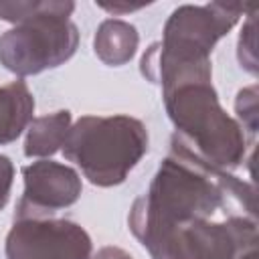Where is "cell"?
<instances>
[{"label":"cell","instance_id":"cell-1","mask_svg":"<svg viewBox=\"0 0 259 259\" xmlns=\"http://www.w3.org/2000/svg\"><path fill=\"white\" fill-rule=\"evenodd\" d=\"M243 184L208 166L180 138L160 166L150 190L132 208V231L154 259H241L255 221H217L229 200L243 198Z\"/></svg>","mask_w":259,"mask_h":259},{"label":"cell","instance_id":"cell-2","mask_svg":"<svg viewBox=\"0 0 259 259\" xmlns=\"http://www.w3.org/2000/svg\"><path fill=\"white\" fill-rule=\"evenodd\" d=\"M71 2H0V18L18 22L0 36V61L18 75L38 73L67 61L79 34L69 14Z\"/></svg>","mask_w":259,"mask_h":259},{"label":"cell","instance_id":"cell-3","mask_svg":"<svg viewBox=\"0 0 259 259\" xmlns=\"http://www.w3.org/2000/svg\"><path fill=\"white\" fill-rule=\"evenodd\" d=\"M208 77L210 73L186 75L164 85L166 107L176 127L198 148L196 154L202 160L237 166L243 152L239 127L219 107Z\"/></svg>","mask_w":259,"mask_h":259},{"label":"cell","instance_id":"cell-4","mask_svg":"<svg viewBox=\"0 0 259 259\" xmlns=\"http://www.w3.org/2000/svg\"><path fill=\"white\" fill-rule=\"evenodd\" d=\"M63 146L65 156L77 162L93 184L111 186L121 182L148 150V134L134 117H83L69 130Z\"/></svg>","mask_w":259,"mask_h":259},{"label":"cell","instance_id":"cell-5","mask_svg":"<svg viewBox=\"0 0 259 259\" xmlns=\"http://www.w3.org/2000/svg\"><path fill=\"white\" fill-rule=\"evenodd\" d=\"M239 10L241 6L227 4L178 8L166 24L164 40L144 55L142 71L162 83L180 71L208 67L210 47L233 26Z\"/></svg>","mask_w":259,"mask_h":259},{"label":"cell","instance_id":"cell-6","mask_svg":"<svg viewBox=\"0 0 259 259\" xmlns=\"http://www.w3.org/2000/svg\"><path fill=\"white\" fill-rule=\"evenodd\" d=\"M91 239L71 221L20 219L6 241L8 259H89Z\"/></svg>","mask_w":259,"mask_h":259},{"label":"cell","instance_id":"cell-7","mask_svg":"<svg viewBox=\"0 0 259 259\" xmlns=\"http://www.w3.org/2000/svg\"><path fill=\"white\" fill-rule=\"evenodd\" d=\"M24 196L18 204V219L40 217L73 204L81 194L79 176L57 162H34L24 170Z\"/></svg>","mask_w":259,"mask_h":259},{"label":"cell","instance_id":"cell-8","mask_svg":"<svg viewBox=\"0 0 259 259\" xmlns=\"http://www.w3.org/2000/svg\"><path fill=\"white\" fill-rule=\"evenodd\" d=\"M34 101L22 81L0 87V144L12 142L30 119Z\"/></svg>","mask_w":259,"mask_h":259},{"label":"cell","instance_id":"cell-9","mask_svg":"<svg viewBox=\"0 0 259 259\" xmlns=\"http://www.w3.org/2000/svg\"><path fill=\"white\" fill-rule=\"evenodd\" d=\"M136 45H138L136 28L121 20L103 22L95 36V51L109 65H121L127 59H132Z\"/></svg>","mask_w":259,"mask_h":259},{"label":"cell","instance_id":"cell-10","mask_svg":"<svg viewBox=\"0 0 259 259\" xmlns=\"http://www.w3.org/2000/svg\"><path fill=\"white\" fill-rule=\"evenodd\" d=\"M69 134V111H57L55 115L38 117L26 138V156H47L53 154Z\"/></svg>","mask_w":259,"mask_h":259},{"label":"cell","instance_id":"cell-11","mask_svg":"<svg viewBox=\"0 0 259 259\" xmlns=\"http://www.w3.org/2000/svg\"><path fill=\"white\" fill-rule=\"evenodd\" d=\"M10 184H12V164L6 156H0V208L8 200Z\"/></svg>","mask_w":259,"mask_h":259},{"label":"cell","instance_id":"cell-12","mask_svg":"<svg viewBox=\"0 0 259 259\" xmlns=\"http://www.w3.org/2000/svg\"><path fill=\"white\" fill-rule=\"evenodd\" d=\"M95 259H132L127 253H123L121 249H115V247H105L99 251V255Z\"/></svg>","mask_w":259,"mask_h":259}]
</instances>
